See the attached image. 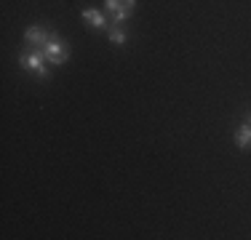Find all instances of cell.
<instances>
[{"label": "cell", "instance_id": "3957f363", "mask_svg": "<svg viewBox=\"0 0 251 240\" xmlns=\"http://www.w3.org/2000/svg\"><path fill=\"white\" fill-rule=\"evenodd\" d=\"M136 0H104V8L112 14V24H123L128 14L134 11Z\"/></svg>", "mask_w": 251, "mask_h": 240}, {"label": "cell", "instance_id": "52a82bcc", "mask_svg": "<svg viewBox=\"0 0 251 240\" xmlns=\"http://www.w3.org/2000/svg\"><path fill=\"white\" fill-rule=\"evenodd\" d=\"M249 142H251V125L243 123L241 128H238V134H235V144H238V147H246Z\"/></svg>", "mask_w": 251, "mask_h": 240}, {"label": "cell", "instance_id": "8992f818", "mask_svg": "<svg viewBox=\"0 0 251 240\" xmlns=\"http://www.w3.org/2000/svg\"><path fill=\"white\" fill-rule=\"evenodd\" d=\"M107 35H110V40L115 46H123L126 43V29L123 24H112V27H107Z\"/></svg>", "mask_w": 251, "mask_h": 240}, {"label": "cell", "instance_id": "277c9868", "mask_svg": "<svg viewBox=\"0 0 251 240\" xmlns=\"http://www.w3.org/2000/svg\"><path fill=\"white\" fill-rule=\"evenodd\" d=\"M49 35H51V32H46L43 27H29L27 32H25V38H27V43H32V46L43 48L46 43H49Z\"/></svg>", "mask_w": 251, "mask_h": 240}, {"label": "cell", "instance_id": "6da1fadb", "mask_svg": "<svg viewBox=\"0 0 251 240\" xmlns=\"http://www.w3.org/2000/svg\"><path fill=\"white\" fill-rule=\"evenodd\" d=\"M43 53H46V59H49L51 64H64L67 62V56H70V46H67V40L64 38H59V35H49V43L43 46Z\"/></svg>", "mask_w": 251, "mask_h": 240}, {"label": "cell", "instance_id": "5b68a950", "mask_svg": "<svg viewBox=\"0 0 251 240\" xmlns=\"http://www.w3.org/2000/svg\"><path fill=\"white\" fill-rule=\"evenodd\" d=\"M83 19L91 24L94 29H107V27H110V22H107L97 8H86V11H83Z\"/></svg>", "mask_w": 251, "mask_h": 240}, {"label": "cell", "instance_id": "7a4b0ae2", "mask_svg": "<svg viewBox=\"0 0 251 240\" xmlns=\"http://www.w3.org/2000/svg\"><path fill=\"white\" fill-rule=\"evenodd\" d=\"M43 62H49V59H46V53H43V48H40V51H35V53H22V56H19L22 67H27L29 72H38L40 80H46V77H49V70H46Z\"/></svg>", "mask_w": 251, "mask_h": 240}]
</instances>
